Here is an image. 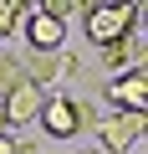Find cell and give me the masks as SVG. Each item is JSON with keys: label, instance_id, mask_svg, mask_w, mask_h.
I'll list each match as a JSON object with an SVG mask.
<instances>
[{"label": "cell", "instance_id": "obj_10", "mask_svg": "<svg viewBox=\"0 0 148 154\" xmlns=\"http://www.w3.org/2000/svg\"><path fill=\"white\" fill-rule=\"evenodd\" d=\"M36 11H41V16H51V21H61V26H66V16H71V11H77V0H36Z\"/></svg>", "mask_w": 148, "mask_h": 154}, {"label": "cell", "instance_id": "obj_9", "mask_svg": "<svg viewBox=\"0 0 148 154\" xmlns=\"http://www.w3.org/2000/svg\"><path fill=\"white\" fill-rule=\"evenodd\" d=\"M16 82H26V72H21V57H16V51H0V93H10Z\"/></svg>", "mask_w": 148, "mask_h": 154}, {"label": "cell", "instance_id": "obj_6", "mask_svg": "<svg viewBox=\"0 0 148 154\" xmlns=\"http://www.w3.org/2000/svg\"><path fill=\"white\" fill-rule=\"evenodd\" d=\"M21 26H26L31 51H61V41H66V26L51 21V16H41V11H21Z\"/></svg>", "mask_w": 148, "mask_h": 154}, {"label": "cell", "instance_id": "obj_2", "mask_svg": "<svg viewBox=\"0 0 148 154\" xmlns=\"http://www.w3.org/2000/svg\"><path fill=\"white\" fill-rule=\"evenodd\" d=\"M148 128V113H107L97 123V154H128Z\"/></svg>", "mask_w": 148, "mask_h": 154}, {"label": "cell", "instance_id": "obj_3", "mask_svg": "<svg viewBox=\"0 0 148 154\" xmlns=\"http://www.w3.org/2000/svg\"><path fill=\"white\" fill-rule=\"evenodd\" d=\"M107 108L112 113H148V67H128L107 82Z\"/></svg>", "mask_w": 148, "mask_h": 154}, {"label": "cell", "instance_id": "obj_14", "mask_svg": "<svg viewBox=\"0 0 148 154\" xmlns=\"http://www.w3.org/2000/svg\"><path fill=\"white\" fill-rule=\"evenodd\" d=\"M0 134H10V128H5V113H0Z\"/></svg>", "mask_w": 148, "mask_h": 154}, {"label": "cell", "instance_id": "obj_11", "mask_svg": "<svg viewBox=\"0 0 148 154\" xmlns=\"http://www.w3.org/2000/svg\"><path fill=\"white\" fill-rule=\"evenodd\" d=\"M16 26H21V5H16V0H0V41H5Z\"/></svg>", "mask_w": 148, "mask_h": 154}, {"label": "cell", "instance_id": "obj_12", "mask_svg": "<svg viewBox=\"0 0 148 154\" xmlns=\"http://www.w3.org/2000/svg\"><path fill=\"white\" fill-rule=\"evenodd\" d=\"M77 72H82V62L71 57V51H61V77H77Z\"/></svg>", "mask_w": 148, "mask_h": 154}, {"label": "cell", "instance_id": "obj_16", "mask_svg": "<svg viewBox=\"0 0 148 154\" xmlns=\"http://www.w3.org/2000/svg\"><path fill=\"white\" fill-rule=\"evenodd\" d=\"M77 154H97V149H77Z\"/></svg>", "mask_w": 148, "mask_h": 154}, {"label": "cell", "instance_id": "obj_4", "mask_svg": "<svg viewBox=\"0 0 148 154\" xmlns=\"http://www.w3.org/2000/svg\"><path fill=\"white\" fill-rule=\"evenodd\" d=\"M36 123L46 128V139H71V134L82 128V118H77V98H66V93H46Z\"/></svg>", "mask_w": 148, "mask_h": 154}, {"label": "cell", "instance_id": "obj_15", "mask_svg": "<svg viewBox=\"0 0 148 154\" xmlns=\"http://www.w3.org/2000/svg\"><path fill=\"white\" fill-rule=\"evenodd\" d=\"M16 5H21V11H31V0H16Z\"/></svg>", "mask_w": 148, "mask_h": 154}, {"label": "cell", "instance_id": "obj_1", "mask_svg": "<svg viewBox=\"0 0 148 154\" xmlns=\"http://www.w3.org/2000/svg\"><path fill=\"white\" fill-rule=\"evenodd\" d=\"M82 21H87V41L102 51V46H112V41H123V36L138 31L143 5H138V0H107L102 11H92V16H82Z\"/></svg>", "mask_w": 148, "mask_h": 154}, {"label": "cell", "instance_id": "obj_7", "mask_svg": "<svg viewBox=\"0 0 148 154\" xmlns=\"http://www.w3.org/2000/svg\"><path fill=\"white\" fill-rule=\"evenodd\" d=\"M102 62H107L112 72H128V67H148V41L133 31V36H123V41L102 46Z\"/></svg>", "mask_w": 148, "mask_h": 154}, {"label": "cell", "instance_id": "obj_13", "mask_svg": "<svg viewBox=\"0 0 148 154\" xmlns=\"http://www.w3.org/2000/svg\"><path fill=\"white\" fill-rule=\"evenodd\" d=\"M0 154H21V144H16V134H0Z\"/></svg>", "mask_w": 148, "mask_h": 154}, {"label": "cell", "instance_id": "obj_8", "mask_svg": "<svg viewBox=\"0 0 148 154\" xmlns=\"http://www.w3.org/2000/svg\"><path fill=\"white\" fill-rule=\"evenodd\" d=\"M21 72H26V82H31V88L46 93V82H56V77H61V51H26Z\"/></svg>", "mask_w": 148, "mask_h": 154}, {"label": "cell", "instance_id": "obj_5", "mask_svg": "<svg viewBox=\"0 0 148 154\" xmlns=\"http://www.w3.org/2000/svg\"><path fill=\"white\" fill-rule=\"evenodd\" d=\"M41 103H46V93H41V88H31V82H16L10 93H0V113H5V128H21V123H36Z\"/></svg>", "mask_w": 148, "mask_h": 154}]
</instances>
